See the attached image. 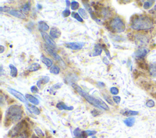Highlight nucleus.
I'll use <instances>...</instances> for the list:
<instances>
[{
	"instance_id": "48",
	"label": "nucleus",
	"mask_w": 156,
	"mask_h": 138,
	"mask_svg": "<svg viewBox=\"0 0 156 138\" xmlns=\"http://www.w3.org/2000/svg\"><path fill=\"white\" fill-rule=\"evenodd\" d=\"M98 85L101 88H104L105 87V84L103 82H98Z\"/></svg>"
},
{
	"instance_id": "10",
	"label": "nucleus",
	"mask_w": 156,
	"mask_h": 138,
	"mask_svg": "<svg viewBox=\"0 0 156 138\" xmlns=\"http://www.w3.org/2000/svg\"><path fill=\"white\" fill-rule=\"evenodd\" d=\"M84 43L82 42H71V43H65V46L67 48H69L72 50H79L82 48Z\"/></svg>"
},
{
	"instance_id": "38",
	"label": "nucleus",
	"mask_w": 156,
	"mask_h": 138,
	"mask_svg": "<svg viewBox=\"0 0 156 138\" xmlns=\"http://www.w3.org/2000/svg\"><path fill=\"white\" fill-rule=\"evenodd\" d=\"M28 133L26 131H23V132L18 135V136H17L15 138H28Z\"/></svg>"
},
{
	"instance_id": "29",
	"label": "nucleus",
	"mask_w": 156,
	"mask_h": 138,
	"mask_svg": "<svg viewBox=\"0 0 156 138\" xmlns=\"http://www.w3.org/2000/svg\"><path fill=\"white\" fill-rule=\"evenodd\" d=\"M49 71L51 74L57 75V74H58V73H60V68H58L57 66L54 65L52 67H51Z\"/></svg>"
},
{
	"instance_id": "18",
	"label": "nucleus",
	"mask_w": 156,
	"mask_h": 138,
	"mask_svg": "<svg viewBox=\"0 0 156 138\" xmlns=\"http://www.w3.org/2000/svg\"><path fill=\"white\" fill-rule=\"evenodd\" d=\"M49 26L43 21H40L38 22V29L40 32H45L49 30Z\"/></svg>"
},
{
	"instance_id": "14",
	"label": "nucleus",
	"mask_w": 156,
	"mask_h": 138,
	"mask_svg": "<svg viewBox=\"0 0 156 138\" xmlns=\"http://www.w3.org/2000/svg\"><path fill=\"white\" fill-rule=\"evenodd\" d=\"M135 42L136 43L139 45H142L146 44L148 42V39L144 35L138 34L135 35Z\"/></svg>"
},
{
	"instance_id": "51",
	"label": "nucleus",
	"mask_w": 156,
	"mask_h": 138,
	"mask_svg": "<svg viewBox=\"0 0 156 138\" xmlns=\"http://www.w3.org/2000/svg\"><path fill=\"white\" fill-rule=\"evenodd\" d=\"M0 72H1V76L3 75V66L1 65V70H0Z\"/></svg>"
},
{
	"instance_id": "9",
	"label": "nucleus",
	"mask_w": 156,
	"mask_h": 138,
	"mask_svg": "<svg viewBox=\"0 0 156 138\" xmlns=\"http://www.w3.org/2000/svg\"><path fill=\"white\" fill-rule=\"evenodd\" d=\"M8 90L12 95H13L14 97H15L17 98H18V100L22 101V102L27 103L26 97H24V96L23 94H22L21 93H20V92H18V91H17V90H15L14 89L10 88H8Z\"/></svg>"
},
{
	"instance_id": "13",
	"label": "nucleus",
	"mask_w": 156,
	"mask_h": 138,
	"mask_svg": "<svg viewBox=\"0 0 156 138\" xmlns=\"http://www.w3.org/2000/svg\"><path fill=\"white\" fill-rule=\"evenodd\" d=\"M49 35L53 38H58L61 35V32L56 27H53L50 29Z\"/></svg>"
},
{
	"instance_id": "54",
	"label": "nucleus",
	"mask_w": 156,
	"mask_h": 138,
	"mask_svg": "<svg viewBox=\"0 0 156 138\" xmlns=\"http://www.w3.org/2000/svg\"></svg>"
},
{
	"instance_id": "37",
	"label": "nucleus",
	"mask_w": 156,
	"mask_h": 138,
	"mask_svg": "<svg viewBox=\"0 0 156 138\" xmlns=\"http://www.w3.org/2000/svg\"><path fill=\"white\" fill-rule=\"evenodd\" d=\"M35 132L37 135V136L39 137H44V136H45L44 133L42 132V131L41 130V129L38 128V127L35 129Z\"/></svg>"
},
{
	"instance_id": "46",
	"label": "nucleus",
	"mask_w": 156,
	"mask_h": 138,
	"mask_svg": "<svg viewBox=\"0 0 156 138\" xmlns=\"http://www.w3.org/2000/svg\"><path fill=\"white\" fill-rule=\"evenodd\" d=\"M31 91L32 93H38V89L36 86H32L31 88Z\"/></svg>"
},
{
	"instance_id": "6",
	"label": "nucleus",
	"mask_w": 156,
	"mask_h": 138,
	"mask_svg": "<svg viewBox=\"0 0 156 138\" xmlns=\"http://www.w3.org/2000/svg\"><path fill=\"white\" fill-rule=\"evenodd\" d=\"M44 49L49 55H51L52 57L54 58V60L65 64V63L62 61L61 57L56 53V52H55V51L53 48H51L50 46H49L47 45V44H44Z\"/></svg>"
},
{
	"instance_id": "33",
	"label": "nucleus",
	"mask_w": 156,
	"mask_h": 138,
	"mask_svg": "<svg viewBox=\"0 0 156 138\" xmlns=\"http://www.w3.org/2000/svg\"><path fill=\"white\" fill-rule=\"evenodd\" d=\"M154 1H153V0H151V1H146L145 2L144 4H143V8L145 9H148L150 8H151L153 5L154 4Z\"/></svg>"
},
{
	"instance_id": "11",
	"label": "nucleus",
	"mask_w": 156,
	"mask_h": 138,
	"mask_svg": "<svg viewBox=\"0 0 156 138\" xmlns=\"http://www.w3.org/2000/svg\"><path fill=\"white\" fill-rule=\"evenodd\" d=\"M148 52L149 51L146 48H140L135 52V56L137 60H139V59H143V58L148 53Z\"/></svg>"
},
{
	"instance_id": "45",
	"label": "nucleus",
	"mask_w": 156,
	"mask_h": 138,
	"mask_svg": "<svg viewBox=\"0 0 156 138\" xmlns=\"http://www.w3.org/2000/svg\"><path fill=\"white\" fill-rule=\"evenodd\" d=\"M85 132L87 136H93L96 133V131H92V130H87Z\"/></svg>"
},
{
	"instance_id": "49",
	"label": "nucleus",
	"mask_w": 156,
	"mask_h": 138,
	"mask_svg": "<svg viewBox=\"0 0 156 138\" xmlns=\"http://www.w3.org/2000/svg\"><path fill=\"white\" fill-rule=\"evenodd\" d=\"M0 48H1V51H0V52H1V53H3L4 51V47L3 46L1 45L0 46Z\"/></svg>"
},
{
	"instance_id": "1",
	"label": "nucleus",
	"mask_w": 156,
	"mask_h": 138,
	"mask_svg": "<svg viewBox=\"0 0 156 138\" xmlns=\"http://www.w3.org/2000/svg\"><path fill=\"white\" fill-rule=\"evenodd\" d=\"M72 85V87L77 91V93H79L82 97H83L91 105H92L98 108H101L104 110H109V108L107 105V104L101 101V99H99V98H96L93 97V96H91L89 95L87 93L84 91L79 85H77L75 83H72L71 84Z\"/></svg>"
},
{
	"instance_id": "43",
	"label": "nucleus",
	"mask_w": 156,
	"mask_h": 138,
	"mask_svg": "<svg viewBox=\"0 0 156 138\" xmlns=\"http://www.w3.org/2000/svg\"><path fill=\"white\" fill-rule=\"evenodd\" d=\"M71 14V12H70V10L68 9L65 10L63 12H62V16L65 18L66 17H68V16H70V15Z\"/></svg>"
},
{
	"instance_id": "30",
	"label": "nucleus",
	"mask_w": 156,
	"mask_h": 138,
	"mask_svg": "<svg viewBox=\"0 0 156 138\" xmlns=\"http://www.w3.org/2000/svg\"><path fill=\"white\" fill-rule=\"evenodd\" d=\"M78 12H79V14L81 15V17L84 19H87L88 18V15L85 9L81 8L79 9V10H78Z\"/></svg>"
},
{
	"instance_id": "16",
	"label": "nucleus",
	"mask_w": 156,
	"mask_h": 138,
	"mask_svg": "<svg viewBox=\"0 0 156 138\" xmlns=\"http://www.w3.org/2000/svg\"><path fill=\"white\" fill-rule=\"evenodd\" d=\"M9 14H10L12 16L18 18H21V19H25L26 18V16L24 15V14H23V13H22L20 11H19V10H12L9 13Z\"/></svg>"
},
{
	"instance_id": "40",
	"label": "nucleus",
	"mask_w": 156,
	"mask_h": 138,
	"mask_svg": "<svg viewBox=\"0 0 156 138\" xmlns=\"http://www.w3.org/2000/svg\"><path fill=\"white\" fill-rule=\"evenodd\" d=\"M102 50H103L105 52V53H106V54L107 55V56L109 58H110V59H111L112 57H111V55H110V52H109V51L106 48V46H105V45H104V44L102 45Z\"/></svg>"
},
{
	"instance_id": "24",
	"label": "nucleus",
	"mask_w": 156,
	"mask_h": 138,
	"mask_svg": "<svg viewBox=\"0 0 156 138\" xmlns=\"http://www.w3.org/2000/svg\"><path fill=\"white\" fill-rule=\"evenodd\" d=\"M9 67L10 68V76L12 77H16L18 75V69L17 68L15 67L14 65H13L12 64H10Z\"/></svg>"
},
{
	"instance_id": "50",
	"label": "nucleus",
	"mask_w": 156,
	"mask_h": 138,
	"mask_svg": "<svg viewBox=\"0 0 156 138\" xmlns=\"http://www.w3.org/2000/svg\"><path fill=\"white\" fill-rule=\"evenodd\" d=\"M65 2L67 3V8H69V6H70V5L71 6V3H70V1H68V0H67V1H65Z\"/></svg>"
},
{
	"instance_id": "3",
	"label": "nucleus",
	"mask_w": 156,
	"mask_h": 138,
	"mask_svg": "<svg viewBox=\"0 0 156 138\" xmlns=\"http://www.w3.org/2000/svg\"><path fill=\"white\" fill-rule=\"evenodd\" d=\"M153 20L147 16L139 15L132 19L131 28L136 31L148 30L153 28Z\"/></svg>"
},
{
	"instance_id": "23",
	"label": "nucleus",
	"mask_w": 156,
	"mask_h": 138,
	"mask_svg": "<svg viewBox=\"0 0 156 138\" xmlns=\"http://www.w3.org/2000/svg\"><path fill=\"white\" fill-rule=\"evenodd\" d=\"M41 60H42V62L46 64V66L47 67H53V62L52 60H51L50 58H47V57H45L44 56H42L41 57Z\"/></svg>"
},
{
	"instance_id": "32",
	"label": "nucleus",
	"mask_w": 156,
	"mask_h": 138,
	"mask_svg": "<svg viewBox=\"0 0 156 138\" xmlns=\"http://www.w3.org/2000/svg\"><path fill=\"white\" fill-rule=\"evenodd\" d=\"M71 16H72L73 18H75L76 19H77V20L78 21H80V22H83V18L81 17V15L77 14V12H72V14H71Z\"/></svg>"
},
{
	"instance_id": "12",
	"label": "nucleus",
	"mask_w": 156,
	"mask_h": 138,
	"mask_svg": "<svg viewBox=\"0 0 156 138\" xmlns=\"http://www.w3.org/2000/svg\"><path fill=\"white\" fill-rule=\"evenodd\" d=\"M50 78L48 76H43L41 78L39 79L37 82V85L39 89H42V87L45 84H47L49 82Z\"/></svg>"
},
{
	"instance_id": "31",
	"label": "nucleus",
	"mask_w": 156,
	"mask_h": 138,
	"mask_svg": "<svg viewBox=\"0 0 156 138\" xmlns=\"http://www.w3.org/2000/svg\"><path fill=\"white\" fill-rule=\"evenodd\" d=\"M62 86V83H57L55 85H54L53 87H52L50 89H49V92L51 93H52V92H54V91L57 90V89H60Z\"/></svg>"
},
{
	"instance_id": "15",
	"label": "nucleus",
	"mask_w": 156,
	"mask_h": 138,
	"mask_svg": "<svg viewBox=\"0 0 156 138\" xmlns=\"http://www.w3.org/2000/svg\"><path fill=\"white\" fill-rule=\"evenodd\" d=\"M26 107L27 109L30 111L31 113H33L36 115H38L40 114V111L39 110V109L36 107L34 105H32L28 104V103L26 105Z\"/></svg>"
},
{
	"instance_id": "4",
	"label": "nucleus",
	"mask_w": 156,
	"mask_h": 138,
	"mask_svg": "<svg viewBox=\"0 0 156 138\" xmlns=\"http://www.w3.org/2000/svg\"><path fill=\"white\" fill-rule=\"evenodd\" d=\"M109 26L112 31L114 33H121L124 32L126 29L125 24L122 19L119 17L113 18L109 23Z\"/></svg>"
},
{
	"instance_id": "22",
	"label": "nucleus",
	"mask_w": 156,
	"mask_h": 138,
	"mask_svg": "<svg viewBox=\"0 0 156 138\" xmlns=\"http://www.w3.org/2000/svg\"><path fill=\"white\" fill-rule=\"evenodd\" d=\"M40 65L38 63H34L31 64L29 67L28 68L27 70L30 72H35L40 69Z\"/></svg>"
},
{
	"instance_id": "25",
	"label": "nucleus",
	"mask_w": 156,
	"mask_h": 138,
	"mask_svg": "<svg viewBox=\"0 0 156 138\" xmlns=\"http://www.w3.org/2000/svg\"><path fill=\"white\" fill-rule=\"evenodd\" d=\"M135 122V119L133 117H128L124 121V123H125L126 126L129 127H132L134 126Z\"/></svg>"
},
{
	"instance_id": "36",
	"label": "nucleus",
	"mask_w": 156,
	"mask_h": 138,
	"mask_svg": "<svg viewBox=\"0 0 156 138\" xmlns=\"http://www.w3.org/2000/svg\"><path fill=\"white\" fill-rule=\"evenodd\" d=\"M104 99L110 105H114V102L112 101V98L110 97V96H109L108 94L106 95V94H104Z\"/></svg>"
},
{
	"instance_id": "26",
	"label": "nucleus",
	"mask_w": 156,
	"mask_h": 138,
	"mask_svg": "<svg viewBox=\"0 0 156 138\" xmlns=\"http://www.w3.org/2000/svg\"><path fill=\"white\" fill-rule=\"evenodd\" d=\"M149 71L150 75L152 77H156V63L151 64L150 66H149Z\"/></svg>"
},
{
	"instance_id": "20",
	"label": "nucleus",
	"mask_w": 156,
	"mask_h": 138,
	"mask_svg": "<svg viewBox=\"0 0 156 138\" xmlns=\"http://www.w3.org/2000/svg\"><path fill=\"white\" fill-rule=\"evenodd\" d=\"M56 107L59 110H68L71 111L73 110V107H68L63 102H59L57 104Z\"/></svg>"
},
{
	"instance_id": "53",
	"label": "nucleus",
	"mask_w": 156,
	"mask_h": 138,
	"mask_svg": "<svg viewBox=\"0 0 156 138\" xmlns=\"http://www.w3.org/2000/svg\"><path fill=\"white\" fill-rule=\"evenodd\" d=\"M92 138H96V137H95V136H93Z\"/></svg>"
},
{
	"instance_id": "34",
	"label": "nucleus",
	"mask_w": 156,
	"mask_h": 138,
	"mask_svg": "<svg viewBox=\"0 0 156 138\" xmlns=\"http://www.w3.org/2000/svg\"><path fill=\"white\" fill-rule=\"evenodd\" d=\"M79 3H77L76 1H73L71 3V9L73 10H76L79 8Z\"/></svg>"
},
{
	"instance_id": "28",
	"label": "nucleus",
	"mask_w": 156,
	"mask_h": 138,
	"mask_svg": "<svg viewBox=\"0 0 156 138\" xmlns=\"http://www.w3.org/2000/svg\"><path fill=\"white\" fill-rule=\"evenodd\" d=\"M139 114L138 111H132V110H126L125 111L124 113H123V114L125 116H136Z\"/></svg>"
},
{
	"instance_id": "39",
	"label": "nucleus",
	"mask_w": 156,
	"mask_h": 138,
	"mask_svg": "<svg viewBox=\"0 0 156 138\" xmlns=\"http://www.w3.org/2000/svg\"><path fill=\"white\" fill-rule=\"evenodd\" d=\"M110 93L112 94L113 95H117L119 93V90L116 87H112L110 89Z\"/></svg>"
},
{
	"instance_id": "41",
	"label": "nucleus",
	"mask_w": 156,
	"mask_h": 138,
	"mask_svg": "<svg viewBox=\"0 0 156 138\" xmlns=\"http://www.w3.org/2000/svg\"><path fill=\"white\" fill-rule=\"evenodd\" d=\"M146 105L149 108H153L155 105V103L153 100H149L146 103Z\"/></svg>"
},
{
	"instance_id": "5",
	"label": "nucleus",
	"mask_w": 156,
	"mask_h": 138,
	"mask_svg": "<svg viewBox=\"0 0 156 138\" xmlns=\"http://www.w3.org/2000/svg\"><path fill=\"white\" fill-rule=\"evenodd\" d=\"M82 4L84 5V6L85 7L86 10L89 13V14L91 16V18H92L94 21H95L97 24H98L100 25H102L103 23L102 22V21L101 20V19H100L98 18L97 17V16L95 15V14L94 13V12L93 11L92 8H91L90 5L89 4L88 2L87 1H82Z\"/></svg>"
},
{
	"instance_id": "7",
	"label": "nucleus",
	"mask_w": 156,
	"mask_h": 138,
	"mask_svg": "<svg viewBox=\"0 0 156 138\" xmlns=\"http://www.w3.org/2000/svg\"><path fill=\"white\" fill-rule=\"evenodd\" d=\"M42 38H43V40L46 42L47 44L49 46H50L51 48L54 49V50H57V46L54 41L51 38V37L49 36L48 34H47L46 32H40Z\"/></svg>"
},
{
	"instance_id": "19",
	"label": "nucleus",
	"mask_w": 156,
	"mask_h": 138,
	"mask_svg": "<svg viewBox=\"0 0 156 138\" xmlns=\"http://www.w3.org/2000/svg\"><path fill=\"white\" fill-rule=\"evenodd\" d=\"M137 63L139 67L144 70H148L149 69V65L147 64V63L143 60V59H139V60H137Z\"/></svg>"
},
{
	"instance_id": "17",
	"label": "nucleus",
	"mask_w": 156,
	"mask_h": 138,
	"mask_svg": "<svg viewBox=\"0 0 156 138\" xmlns=\"http://www.w3.org/2000/svg\"><path fill=\"white\" fill-rule=\"evenodd\" d=\"M102 45L100 44H97L95 45V49H94V52L92 54L93 57L98 56V55H100L102 53Z\"/></svg>"
},
{
	"instance_id": "35",
	"label": "nucleus",
	"mask_w": 156,
	"mask_h": 138,
	"mask_svg": "<svg viewBox=\"0 0 156 138\" xmlns=\"http://www.w3.org/2000/svg\"><path fill=\"white\" fill-rule=\"evenodd\" d=\"M73 134L76 137H81L83 135V132H82L81 130L79 128H76L73 131Z\"/></svg>"
},
{
	"instance_id": "52",
	"label": "nucleus",
	"mask_w": 156,
	"mask_h": 138,
	"mask_svg": "<svg viewBox=\"0 0 156 138\" xmlns=\"http://www.w3.org/2000/svg\"><path fill=\"white\" fill-rule=\"evenodd\" d=\"M37 8H38V9H41L42 8V5H40V4H37Z\"/></svg>"
},
{
	"instance_id": "44",
	"label": "nucleus",
	"mask_w": 156,
	"mask_h": 138,
	"mask_svg": "<svg viewBox=\"0 0 156 138\" xmlns=\"http://www.w3.org/2000/svg\"><path fill=\"white\" fill-rule=\"evenodd\" d=\"M113 100L116 104H119L121 101V97L120 96H114Z\"/></svg>"
},
{
	"instance_id": "21",
	"label": "nucleus",
	"mask_w": 156,
	"mask_h": 138,
	"mask_svg": "<svg viewBox=\"0 0 156 138\" xmlns=\"http://www.w3.org/2000/svg\"><path fill=\"white\" fill-rule=\"evenodd\" d=\"M25 97H26V98L28 100V101H29L32 104L36 105H38L39 104V101L37 99V98L36 97H35L34 96H32L31 94H26V96Z\"/></svg>"
},
{
	"instance_id": "27",
	"label": "nucleus",
	"mask_w": 156,
	"mask_h": 138,
	"mask_svg": "<svg viewBox=\"0 0 156 138\" xmlns=\"http://www.w3.org/2000/svg\"><path fill=\"white\" fill-rule=\"evenodd\" d=\"M22 11L25 14H28L30 10V4L29 3L24 4L21 8Z\"/></svg>"
},
{
	"instance_id": "47",
	"label": "nucleus",
	"mask_w": 156,
	"mask_h": 138,
	"mask_svg": "<svg viewBox=\"0 0 156 138\" xmlns=\"http://www.w3.org/2000/svg\"><path fill=\"white\" fill-rule=\"evenodd\" d=\"M102 62H103L104 63L106 64V65H108L110 63V62H109V60L107 59V57H104V58L102 59Z\"/></svg>"
},
{
	"instance_id": "8",
	"label": "nucleus",
	"mask_w": 156,
	"mask_h": 138,
	"mask_svg": "<svg viewBox=\"0 0 156 138\" xmlns=\"http://www.w3.org/2000/svg\"><path fill=\"white\" fill-rule=\"evenodd\" d=\"M24 123L23 121L19 122L18 123H17L16 126L13 128L10 131H9V135L11 137H14L15 136H17L18 135H20V132L22 130V129L24 128Z\"/></svg>"
},
{
	"instance_id": "2",
	"label": "nucleus",
	"mask_w": 156,
	"mask_h": 138,
	"mask_svg": "<svg viewBox=\"0 0 156 138\" xmlns=\"http://www.w3.org/2000/svg\"><path fill=\"white\" fill-rule=\"evenodd\" d=\"M23 111L20 106L14 105L10 106L6 111L4 124L9 126L10 123H16L22 119Z\"/></svg>"
},
{
	"instance_id": "42",
	"label": "nucleus",
	"mask_w": 156,
	"mask_h": 138,
	"mask_svg": "<svg viewBox=\"0 0 156 138\" xmlns=\"http://www.w3.org/2000/svg\"><path fill=\"white\" fill-rule=\"evenodd\" d=\"M0 11H1V12H4L9 13L11 10H10V8L9 7H8V6H4V7L0 8Z\"/></svg>"
}]
</instances>
